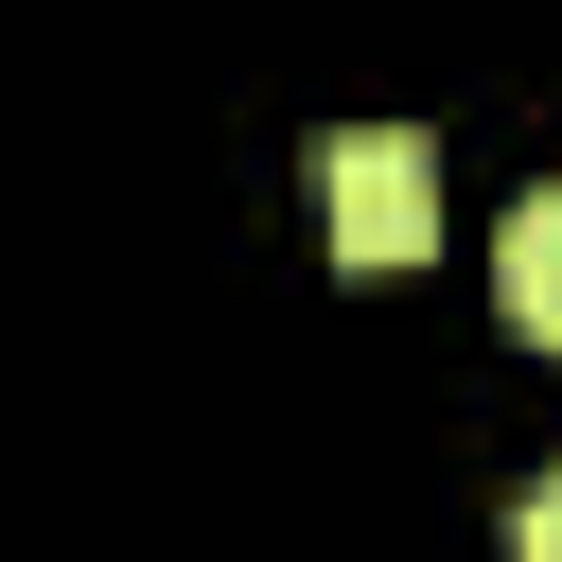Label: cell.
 <instances>
[{
  "mask_svg": "<svg viewBox=\"0 0 562 562\" xmlns=\"http://www.w3.org/2000/svg\"><path fill=\"white\" fill-rule=\"evenodd\" d=\"M316 193H334V246L351 263H422L439 246V140H404V123H351L316 158Z\"/></svg>",
  "mask_w": 562,
  "mask_h": 562,
  "instance_id": "6da1fadb",
  "label": "cell"
},
{
  "mask_svg": "<svg viewBox=\"0 0 562 562\" xmlns=\"http://www.w3.org/2000/svg\"><path fill=\"white\" fill-rule=\"evenodd\" d=\"M492 299H509V334H544V351H562V176H544V193H509V228H492Z\"/></svg>",
  "mask_w": 562,
  "mask_h": 562,
  "instance_id": "7a4b0ae2",
  "label": "cell"
},
{
  "mask_svg": "<svg viewBox=\"0 0 562 562\" xmlns=\"http://www.w3.org/2000/svg\"><path fill=\"white\" fill-rule=\"evenodd\" d=\"M509 562H562V474H527V492H509Z\"/></svg>",
  "mask_w": 562,
  "mask_h": 562,
  "instance_id": "3957f363",
  "label": "cell"
}]
</instances>
